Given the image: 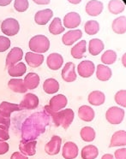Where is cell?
<instances>
[{
  "label": "cell",
  "mask_w": 126,
  "mask_h": 159,
  "mask_svg": "<svg viewBox=\"0 0 126 159\" xmlns=\"http://www.w3.org/2000/svg\"><path fill=\"white\" fill-rule=\"evenodd\" d=\"M50 115L45 110L31 115L21 125V139L35 140L45 133L46 128L50 124Z\"/></svg>",
  "instance_id": "obj_1"
},
{
  "label": "cell",
  "mask_w": 126,
  "mask_h": 159,
  "mask_svg": "<svg viewBox=\"0 0 126 159\" xmlns=\"http://www.w3.org/2000/svg\"><path fill=\"white\" fill-rule=\"evenodd\" d=\"M50 116L53 118L54 124L57 127H62L64 129L70 127L75 117L74 111L71 109H65L57 112H47Z\"/></svg>",
  "instance_id": "obj_2"
},
{
  "label": "cell",
  "mask_w": 126,
  "mask_h": 159,
  "mask_svg": "<svg viewBox=\"0 0 126 159\" xmlns=\"http://www.w3.org/2000/svg\"><path fill=\"white\" fill-rule=\"evenodd\" d=\"M28 45L32 52L41 54L49 50L50 41L48 38L45 35H36L30 39Z\"/></svg>",
  "instance_id": "obj_3"
},
{
  "label": "cell",
  "mask_w": 126,
  "mask_h": 159,
  "mask_svg": "<svg viewBox=\"0 0 126 159\" xmlns=\"http://www.w3.org/2000/svg\"><path fill=\"white\" fill-rule=\"evenodd\" d=\"M68 104L67 98L63 94H58L50 99L49 104L44 108L46 112H57L61 111Z\"/></svg>",
  "instance_id": "obj_4"
},
{
  "label": "cell",
  "mask_w": 126,
  "mask_h": 159,
  "mask_svg": "<svg viewBox=\"0 0 126 159\" xmlns=\"http://www.w3.org/2000/svg\"><path fill=\"white\" fill-rule=\"evenodd\" d=\"M105 118L111 124H120L124 118V111L119 107L109 108L105 113Z\"/></svg>",
  "instance_id": "obj_5"
},
{
  "label": "cell",
  "mask_w": 126,
  "mask_h": 159,
  "mask_svg": "<svg viewBox=\"0 0 126 159\" xmlns=\"http://www.w3.org/2000/svg\"><path fill=\"white\" fill-rule=\"evenodd\" d=\"M1 30L6 36H14L20 30V24L14 18H8L2 22Z\"/></svg>",
  "instance_id": "obj_6"
},
{
  "label": "cell",
  "mask_w": 126,
  "mask_h": 159,
  "mask_svg": "<svg viewBox=\"0 0 126 159\" xmlns=\"http://www.w3.org/2000/svg\"><path fill=\"white\" fill-rule=\"evenodd\" d=\"M95 70V63L92 61H88L85 60L80 62L78 66H77V71L79 75L83 77V78H89L91 77Z\"/></svg>",
  "instance_id": "obj_7"
},
{
  "label": "cell",
  "mask_w": 126,
  "mask_h": 159,
  "mask_svg": "<svg viewBox=\"0 0 126 159\" xmlns=\"http://www.w3.org/2000/svg\"><path fill=\"white\" fill-rule=\"evenodd\" d=\"M39 106V98L33 93H27L19 104L20 110H35Z\"/></svg>",
  "instance_id": "obj_8"
},
{
  "label": "cell",
  "mask_w": 126,
  "mask_h": 159,
  "mask_svg": "<svg viewBox=\"0 0 126 159\" xmlns=\"http://www.w3.org/2000/svg\"><path fill=\"white\" fill-rule=\"evenodd\" d=\"M61 144H62V139L58 135H54L52 137L51 140L45 145V152L48 155H57L60 152Z\"/></svg>",
  "instance_id": "obj_9"
},
{
  "label": "cell",
  "mask_w": 126,
  "mask_h": 159,
  "mask_svg": "<svg viewBox=\"0 0 126 159\" xmlns=\"http://www.w3.org/2000/svg\"><path fill=\"white\" fill-rule=\"evenodd\" d=\"M62 78L66 82H73L77 80L76 66L73 62H69L64 65L62 70Z\"/></svg>",
  "instance_id": "obj_10"
},
{
  "label": "cell",
  "mask_w": 126,
  "mask_h": 159,
  "mask_svg": "<svg viewBox=\"0 0 126 159\" xmlns=\"http://www.w3.org/2000/svg\"><path fill=\"white\" fill-rule=\"evenodd\" d=\"M36 140H23L21 139L19 145L20 152L25 156H35L36 153Z\"/></svg>",
  "instance_id": "obj_11"
},
{
  "label": "cell",
  "mask_w": 126,
  "mask_h": 159,
  "mask_svg": "<svg viewBox=\"0 0 126 159\" xmlns=\"http://www.w3.org/2000/svg\"><path fill=\"white\" fill-rule=\"evenodd\" d=\"M23 57V52L21 48L19 47H14L9 52L6 58V67L9 68L12 65L16 64L22 59Z\"/></svg>",
  "instance_id": "obj_12"
},
{
  "label": "cell",
  "mask_w": 126,
  "mask_h": 159,
  "mask_svg": "<svg viewBox=\"0 0 126 159\" xmlns=\"http://www.w3.org/2000/svg\"><path fill=\"white\" fill-rule=\"evenodd\" d=\"M62 155L64 159H75L78 155V147L74 142H66L63 146Z\"/></svg>",
  "instance_id": "obj_13"
},
{
  "label": "cell",
  "mask_w": 126,
  "mask_h": 159,
  "mask_svg": "<svg viewBox=\"0 0 126 159\" xmlns=\"http://www.w3.org/2000/svg\"><path fill=\"white\" fill-rule=\"evenodd\" d=\"M63 63V57L58 53H52L47 57L46 64H47V67L52 70H58L61 69Z\"/></svg>",
  "instance_id": "obj_14"
},
{
  "label": "cell",
  "mask_w": 126,
  "mask_h": 159,
  "mask_svg": "<svg viewBox=\"0 0 126 159\" xmlns=\"http://www.w3.org/2000/svg\"><path fill=\"white\" fill-rule=\"evenodd\" d=\"M81 24L80 15L77 12H70L63 17V25L67 28H76Z\"/></svg>",
  "instance_id": "obj_15"
},
{
  "label": "cell",
  "mask_w": 126,
  "mask_h": 159,
  "mask_svg": "<svg viewBox=\"0 0 126 159\" xmlns=\"http://www.w3.org/2000/svg\"><path fill=\"white\" fill-rule=\"evenodd\" d=\"M103 7L100 1H89L86 4V12L90 16H98L103 11Z\"/></svg>",
  "instance_id": "obj_16"
},
{
  "label": "cell",
  "mask_w": 126,
  "mask_h": 159,
  "mask_svg": "<svg viewBox=\"0 0 126 159\" xmlns=\"http://www.w3.org/2000/svg\"><path fill=\"white\" fill-rule=\"evenodd\" d=\"M26 62L32 68H38L44 62V56L35 52H27L25 56Z\"/></svg>",
  "instance_id": "obj_17"
},
{
  "label": "cell",
  "mask_w": 126,
  "mask_h": 159,
  "mask_svg": "<svg viewBox=\"0 0 126 159\" xmlns=\"http://www.w3.org/2000/svg\"><path fill=\"white\" fill-rule=\"evenodd\" d=\"M82 36V33L80 29H76V30H70L67 32L66 34L62 38V41L65 45H71L77 40H79Z\"/></svg>",
  "instance_id": "obj_18"
},
{
  "label": "cell",
  "mask_w": 126,
  "mask_h": 159,
  "mask_svg": "<svg viewBox=\"0 0 126 159\" xmlns=\"http://www.w3.org/2000/svg\"><path fill=\"white\" fill-rule=\"evenodd\" d=\"M53 12L50 9H46L43 11H38L35 16V22L39 25H46L53 17Z\"/></svg>",
  "instance_id": "obj_19"
},
{
  "label": "cell",
  "mask_w": 126,
  "mask_h": 159,
  "mask_svg": "<svg viewBox=\"0 0 126 159\" xmlns=\"http://www.w3.org/2000/svg\"><path fill=\"white\" fill-rule=\"evenodd\" d=\"M126 145V132L124 130H119L112 135L109 147L115 146H124Z\"/></svg>",
  "instance_id": "obj_20"
},
{
  "label": "cell",
  "mask_w": 126,
  "mask_h": 159,
  "mask_svg": "<svg viewBox=\"0 0 126 159\" xmlns=\"http://www.w3.org/2000/svg\"><path fill=\"white\" fill-rule=\"evenodd\" d=\"M95 116V111L88 105H82L78 110V116L84 121H92Z\"/></svg>",
  "instance_id": "obj_21"
},
{
  "label": "cell",
  "mask_w": 126,
  "mask_h": 159,
  "mask_svg": "<svg viewBox=\"0 0 126 159\" xmlns=\"http://www.w3.org/2000/svg\"><path fill=\"white\" fill-rule=\"evenodd\" d=\"M88 100L89 104L95 106H100L105 103V94L100 91H93L88 94Z\"/></svg>",
  "instance_id": "obj_22"
},
{
  "label": "cell",
  "mask_w": 126,
  "mask_h": 159,
  "mask_svg": "<svg viewBox=\"0 0 126 159\" xmlns=\"http://www.w3.org/2000/svg\"><path fill=\"white\" fill-rule=\"evenodd\" d=\"M23 82L27 89H35L40 84V76L36 73H28L24 78Z\"/></svg>",
  "instance_id": "obj_23"
},
{
  "label": "cell",
  "mask_w": 126,
  "mask_h": 159,
  "mask_svg": "<svg viewBox=\"0 0 126 159\" xmlns=\"http://www.w3.org/2000/svg\"><path fill=\"white\" fill-rule=\"evenodd\" d=\"M112 75V69L106 65L103 64H99L97 66V70H96V76L101 81H107L111 79Z\"/></svg>",
  "instance_id": "obj_24"
},
{
  "label": "cell",
  "mask_w": 126,
  "mask_h": 159,
  "mask_svg": "<svg viewBox=\"0 0 126 159\" xmlns=\"http://www.w3.org/2000/svg\"><path fill=\"white\" fill-rule=\"evenodd\" d=\"M87 51V42L86 40H82L75 45L71 49V56L74 58L81 59L83 57L84 53Z\"/></svg>",
  "instance_id": "obj_25"
},
{
  "label": "cell",
  "mask_w": 126,
  "mask_h": 159,
  "mask_svg": "<svg viewBox=\"0 0 126 159\" xmlns=\"http://www.w3.org/2000/svg\"><path fill=\"white\" fill-rule=\"evenodd\" d=\"M99 155L98 148L94 145H89L84 146L82 149L81 156L82 159H95Z\"/></svg>",
  "instance_id": "obj_26"
},
{
  "label": "cell",
  "mask_w": 126,
  "mask_h": 159,
  "mask_svg": "<svg viewBox=\"0 0 126 159\" xmlns=\"http://www.w3.org/2000/svg\"><path fill=\"white\" fill-rule=\"evenodd\" d=\"M104 50V43L99 39H93L88 43V52L92 56H97Z\"/></svg>",
  "instance_id": "obj_27"
},
{
  "label": "cell",
  "mask_w": 126,
  "mask_h": 159,
  "mask_svg": "<svg viewBox=\"0 0 126 159\" xmlns=\"http://www.w3.org/2000/svg\"><path fill=\"white\" fill-rule=\"evenodd\" d=\"M112 30L118 34H124L126 32V17L119 16L113 21L112 25Z\"/></svg>",
  "instance_id": "obj_28"
},
{
  "label": "cell",
  "mask_w": 126,
  "mask_h": 159,
  "mask_svg": "<svg viewBox=\"0 0 126 159\" xmlns=\"http://www.w3.org/2000/svg\"><path fill=\"white\" fill-rule=\"evenodd\" d=\"M8 87L11 91L17 93H24L27 92V88L25 87L24 82L21 79H11L10 80Z\"/></svg>",
  "instance_id": "obj_29"
},
{
  "label": "cell",
  "mask_w": 126,
  "mask_h": 159,
  "mask_svg": "<svg viewBox=\"0 0 126 159\" xmlns=\"http://www.w3.org/2000/svg\"><path fill=\"white\" fill-rule=\"evenodd\" d=\"M43 89L47 94L56 93L59 90V83L58 80L53 78H49L46 80L43 84Z\"/></svg>",
  "instance_id": "obj_30"
},
{
  "label": "cell",
  "mask_w": 126,
  "mask_h": 159,
  "mask_svg": "<svg viewBox=\"0 0 126 159\" xmlns=\"http://www.w3.org/2000/svg\"><path fill=\"white\" fill-rule=\"evenodd\" d=\"M26 70L27 68L23 62L16 63L8 68V73L12 77H21L26 73Z\"/></svg>",
  "instance_id": "obj_31"
},
{
  "label": "cell",
  "mask_w": 126,
  "mask_h": 159,
  "mask_svg": "<svg viewBox=\"0 0 126 159\" xmlns=\"http://www.w3.org/2000/svg\"><path fill=\"white\" fill-rule=\"evenodd\" d=\"M18 111H21L18 104H11L5 101L0 104V113L5 115L7 116H11V113Z\"/></svg>",
  "instance_id": "obj_32"
},
{
  "label": "cell",
  "mask_w": 126,
  "mask_h": 159,
  "mask_svg": "<svg viewBox=\"0 0 126 159\" xmlns=\"http://www.w3.org/2000/svg\"><path fill=\"white\" fill-rule=\"evenodd\" d=\"M65 29L62 26L61 19L58 17L54 18L49 26V32L53 35H58L63 33Z\"/></svg>",
  "instance_id": "obj_33"
},
{
  "label": "cell",
  "mask_w": 126,
  "mask_h": 159,
  "mask_svg": "<svg viewBox=\"0 0 126 159\" xmlns=\"http://www.w3.org/2000/svg\"><path fill=\"white\" fill-rule=\"evenodd\" d=\"M80 135L83 141L91 142L95 139L96 134H95V129L91 127H84L81 130Z\"/></svg>",
  "instance_id": "obj_34"
},
{
  "label": "cell",
  "mask_w": 126,
  "mask_h": 159,
  "mask_svg": "<svg viewBox=\"0 0 126 159\" xmlns=\"http://www.w3.org/2000/svg\"><path fill=\"white\" fill-rule=\"evenodd\" d=\"M108 10L112 14H120L125 10V5H124V4H123V2H121V1L112 0V1L109 2Z\"/></svg>",
  "instance_id": "obj_35"
},
{
  "label": "cell",
  "mask_w": 126,
  "mask_h": 159,
  "mask_svg": "<svg viewBox=\"0 0 126 159\" xmlns=\"http://www.w3.org/2000/svg\"><path fill=\"white\" fill-rule=\"evenodd\" d=\"M84 29H85V32L87 34L95 35L100 30V24L98 21H94V20L88 21L84 25Z\"/></svg>",
  "instance_id": "obj_36"
},
{
  "label": "cell",
  "mask_w": 126,
  "mask_h": 159,
  "mask_svg": "<svg viewBox=\"0 0 126 159\" xmlns=\"http://www.w3.org/2000/svg\"><path fill=\"white\" fill-rule=\"evenodd\" d=\"M117 60V54L114 51L112 50H108L105 52L101 56V62L104 64L106 65H110V64H113Z\"/></svg>",
  "instance_id": "obj_37"
},
{
  "label": "cell",
  "mask_w": 126,
  "mask_h": 159,
  "mask_svg": "<svg viewBox=\"0 0 126 159\" xmlns=\"http://www.w3.org/2000/svg\"><path fill=\"white\" fill-rule=\"evenodd\" d=\"M116 103L119 105H121L124 108L126 107V91L121 90L119 91L115 95Z\"/></svg>",
  "instance_id": "obj_38"
},
{
  "label": "cell",
  "mask_w": 126,
  "mask_h": 159,
  "mask_svg": "<svg viewBox=\"0 0 126 159\" xmlns=\"http://www.w3.org/2000/svg\"><path fill=\"white\" fill-rule=\"evenodd\" d=\"M14 7L16 11L18 12H24L28 10V0H16L14 3Z\"/></svg>",
  "instance_id": "obj_39"
},
{
  "label": "cell",
  "mask_w": 126,
  "mask_h": 159,
  "mask_svg": "<svg viewBox=\"0 0 126 159\" xmlns=\"http://www.w3.org/2000/svg\"><path fill=\"white\" fill-rule=\"evenodd\" d=\"M11 47V40L5 36H0V52H5Z\"/></svg>",
  "instance_id": "obj_40"
},
{
  "label": "cell",
  "mask_w": 126,
  "mask_h": 159,
  "mask_svg": "<svg viewBox=\"0 0 126 159\" xmlns=\"http://www.w3.org/2000/svg\"><path fill=\"white\" fill-rule=\"evenodd\" d=\"M0 126L4 128H10L11 126V116H7L4 114L0 113Z\"/></svg>",
  "instance_id": "obj_41"
},
{
  "label": "cell",
  "mask_w": 126,
  "mask_h": 159,
  "mask_svg": "<svg viewBox=\"0 0 126 159\" xmlns=\"http://www.w3.org/2000/svg\"><path fill=\"white\" fill-rule=\"evenodd\" d=\"M9 139V128L0 126V141H7Z\"/></svg>",
  "instance_id": "obj_42"
},
{
  "label": "cell",
  "mask_w": 126,
  "mask_h": 159,
  "mask_svg": "<svg viewBox=\"0 0 126 159\" xmlns=\"http://www.w3.org/2000/svg\"><path fill=\"white\" fill-rule=\"evenodd\" d=\"M116 159H126V149L124 148L117 150L114 153Z\"/></svg>",
  "instance_id": "obj_43"
},
{
  "label": "cell",
  "mask_w": 126,
  "mask_h": 159,
  "mask_svg": "<svg viewBox=\"0 0 126 159\" xmlns=\"http://www.w3.org/2000/svg\"><path fill=\"white\" fill-rule=\"evenodd\" d=\"M9 151V144L5 141H0V155H4Z\"/></svg>",
  "instance_id": "obj_44"
},
{
  "label": "cell",
  "mask_w": 126,
  "mask_h": 159,
  "mask_svg": "<svg viewBox=\"0 0 126 159\" xmlns=\"http://www.w3.org/2000/svg\"><path fill=\"white\" fill-rule=\"evenodd\" d=\"M11 159H28L27 156L23 155L21 152H14L11 157Z\"/></svg>",
  "instance_id": "obj_45"
},
{
  "label": "cell",
  "mask_w": 126,
  "mask_h": 159,
  "mask_svg": "<svg viewBox=\"0 0 126 159\" xmlns=\"http://www.w3.org/2000/svg\"><path fill=\"white\" fill-rule=\"evenodd\" d=\"M12 2L11 0H0V6H6Z\"/></svg>",
  "instance_id": "obj_46"
},
{
  "label": "cell",
  "mask_w": 126,
  "mask_h": 159,
  "mask_svg": "<svg viewBox=\"0 0 126 159\" xmlns=\"http://www.w3.org/2000/svg\"><path fill=\"white\" fill-rule=\"evenodd\" d=\"M35 4H48L50 3L49 0H45V1H38V0H35L34 1Z\"/></svg>",
  "instance_id": "obj_47"
},
{
  "label": "cell",
  "mask_w": 126,
  "mask_h": 159,
  "mask_svg": "<svg viewBox=\"0 0 126 159\" xmlns=\"http://www.w3.org/2000/svg\"><path fill=\"white\" fill-rule=\"evenodd\" d=\"M101 159H114V157L112 154H105L102 156Z\"/></svg>",
  "instance_id": "obj_48"
},
{
  "label": "cell",
  "mask_w": 126,
  "mask_h": 159,
  "mask_svg": "<svg viewBox=\"0 0 126 159\" xmlns=\"http://www.w3.org/2000/svg\"><path fill=\"white\" fill-rule=\"evenodd\" d=\"M70 3H71V4H79L81 1H69Z\"/></svg>",
  "instance_id": "obj_49"
}]
</instances>
